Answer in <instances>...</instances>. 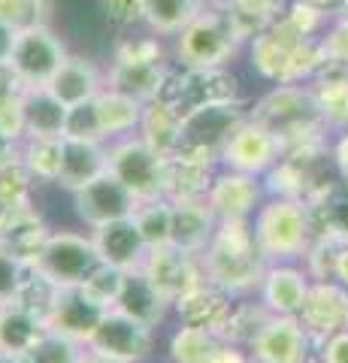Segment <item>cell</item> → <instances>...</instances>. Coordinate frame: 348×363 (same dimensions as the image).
<instances>
[{
	"instance_id": "6da1fadb",
	"label": "cell",
	"mask_w": 348,
	"mask_h": 363,
	"mask_svg": "<svg viewBox=\"0 0 348 363\" xmlns=\"http://www.w3.org/2000/svg\"><path fill=\"white\" fill-rule=\"evenodd\" d=\"M206 281L228 291L230 297H249L257 294L266 272V257L254 242L252 218H228L218 221L215 233L200 255Z\"/></svg>"
},
{
	"instance_id": "7a4b0ae2",
	"label": "cell",
	"mask_w": 348,
	"mask_h": 363,
	"mask_svg": "<svg viewBox=\"0 0 348 363\" xmlns=\"http://www.w3.org/2000/svg\"><path fill=\"white\" fill-rule=\"evenodd\" d=\"M249 116L279 136L282 152L330 143L333 136V130L321 118L312 85H273L264 97L254 100Z\"/></svg>"
},
{
	"instance_id": "3957f363",
	"label": "cell",
	"mask_w": 348,
	"mask_h": 363,
	"mask_svg": "<svg viewBox=\"0 0 348 363\" xmlns=\"http://www.w3.org/2000/svg\"><path fill=\"white\" fill-rule=\"evenodd\" d=\"M252 233L266 264H300L312 245L309 203L266 194L252 215Z\"/></svg>"
},
{
	"instance_id": "277c9868",
	"label": "cell",
	"mask_w": 348,
	"mask_h": 363,
	"mask_svg": "<svg viewBox=\"0 0 348 363\" xmlns=\"http://www.w3.org/2000/svg\"><path fill=\"white\" fill-rule=\"evenodd\" d=\"M242 37L221 4H206L194 21L173 37V58L179 67H228L242 49Z\"/></svg>"
},
{
	"instance_id": "5b68a950",
	"label": "cell",
	"mask_w": 348,
	"mask_h": 363,
	"mask_svg": "<svg viewBox=\"0 0 348 363\" xmlns=\"http://www.w3.org/2000/svg\"><path fill=\"white\" fill-rule=\"evenodd\" d=\"M106 173L116 176L137 203L167 197V157L137 133L106 143Z\"/></svg>"
},
{
	"instance_id": "8992f818",
	"label": "cell",
	"mask_w": 348,
	"mask_h": 363,
	"mask_svg": "<svg viewBox=\"0 0 348 363\" xmlns=\"http://www.w3.org/2000/svg\"><path fill=\"white\" fill-rule=\"evenodd\" d=\"M245 118H249V106H245L242 100L191 109L182 116V136H179L176 152L218 167L221 152H224V145H228L230 133L237 130Z\"/></svg>"
},
{
	"instance_id": "52a82bcc",
	"label": "cell",
	"mask_w": 348,
	"mask_h": 363,
	"mask_svg": "<svg viewBox=\"0 0 348 363\" xmlns=\"http://www.w3.org/2000/svg\"><path fill=\"white\" fill-rule=\"evenodd\" d=\"M167 104H173L179 112H191L212 104H233L240 100V79L228 67H173L161 91Z\"/></svg>"
},
{
	"instance_id": "ba28073f",
	"label": "cell",
	"mask_w": 348,
	"mask_h": 363,
	"mask_svg": "<svg viewBox=\"0 0 348 363\" xmlns=\"http://www.w3.org/2000/svg\"><path fill=\"white\" fill-rule=\"evenodd\" d=\"M100 264L97 248L91 233H76V230H52L43 252L33 260V269L43 272L49 281L58 288H73L91 276L94 267Z\"/></svg>"
},
{
	"instance_id": "9c48e42d",
	"label": "cell",
	"mask_w": 348,
	"mask_h": 363,
	"mask_svg": "<svg viewBox=\"0 0 348 363\" xmlns=\"http://www.w3.org/2000/svg\"><path fill=\"white\" fill-rule=\"evenodd\" d=\"M67 55L70 52H67L64 40L52 30V25H37L16 33L6 67L25 88H46L52 76L58 73V67L67 61Z\"/></svg>"
},
{
	"instance_id": "30bf717a",
	"label": "cell",
	"mask_w": 348,
	"mask_h": 363,
	"mask_svg": "<svg viewBox=\"0 0 348 363\" xmlns=\"http://www.w3.org/2000/svg\"><path fill=\"white\" fill-rule=\"evenodd\" d=\"M306 40H312V37L300 33L285 16L269 21L261 33H254V37L245 43L249 45V61L254 67V73L273 85H288L291 67H294L297 52L303 49Z\"/></svg>"
},
{
	"instance_id": "8fae6325",
	"label": "cell",
	"mask_w": 348,
	"mask_h": 363,
	"mask_svg": "<svg viewBox=\"0 0 348 363\" xmlns=\"http://www.w3.org/2000/svg\"><path fill=\"white\" fill-rule=\"evenodd\" d=\"M85 348L118 363H145L155 351V327H145L118 309H106Z\"/></svg>"
},
{
	"instance_id": "7c38bea8",
	"label": "cell",
	"mask_w": 348,
	"mask_h": 363,
	"mask_svg": "<svg viewBox=\"0 0 348 363\" xmlns=\"http://www.w3.org/2000/svg\"><path fill=\"white\" fill-rule=\"evenodd\" d=\"M252 363H315V339L297 315H269L249 345Z\"/></svg>"
},
{
	"instance_id": "4fadbf2b",
	"label": "cell",
	"mask_w": 348,
	"mask_h": 363,
	"mask_svg": "<svg viewBox=\"0 0 348 363\" xmlns=\"http://www.w3.org/2000/svg\"><path fill=\"white\" fill-rule=\"evenodd\" d=\"M140 272L152 281L155 288L170 303L182 300L185 294H191L194 288H200L206 281L203 264H200L197 255H188L176 245H161V248H149Z\"/></svg>"
},
{
	"instance_id": "5bb4252c",
	"label": "cell",
	"mask_w": 348,
	"mask_h": 363,
	"mask_svg": "<svg viewBox=\"0 0 348 363\" xmlns=\"http://www.w3.org/2000/svg\"><path fill=\"white\" fill-rule=\"evenodd\" d=\"M279 157H282V143H279V136L249 116L237 130L230 133V140L221 152L218 167H228V169H237V173L264 179L266 169L273 167Z\"/></svg>"
},
{
	"instance_id": "9a60e30c",
	"label": "cell",
	"mask_w": 348,
	"mask_h": 363,
	"mask_svg": "<svg viewBox=\"0 0 348 363\" xmlns=\"http://www.w3.org/2000/svg\"><path fill=\"white\" fill-rule=\"evenodd\" d=\"M73 209L88 230H97L103 224L130 218L133 209H137V197L112 173H103L94 182L82 185L79 191H73Z\"/></svg>"
},
{
	"instance_id": "2e32d148",
	"label": "cell",
	"mask_w": 348,
	"mask_h": 363,
	"mask_svg": "<svg viewBox=\"0 0 348 363\" xmlns=\"http://www.w3.org/2000/svg\"><path fill=\"white\" fill-rule=\"evenodd\" d=\"M297 318L303 330L315 339V345L333 333L348 330V288H342L333 279L312 281Z\"/></svg>"
},
{
	"instance_id": "e0dca14e",
	"label": "cell",
	"mask_w": 348,
	"mask_h": 363,
	"mask_svg": "<svg viewBox=\"0 0 348 363\" xmlns=\"http://www.w3.org/2000/svg\"><path fill=\"white\" fill-rule=\"evenodd\" d=\"M264 197H266L264 179L245 176V173H237V169H228V167L215 169L212 185L206 191V203H209V209L215 212L218 221L252 218L254 209L264 203Z\"/></svg>"
},
{
	"instance_id": "ac0fdd59",
	"label": "cell",
	"mask_w": 348,
	"mask_h": 363,
	"mask_svg": "<svg viewBox=\"0 0 348 363\" xmlns=\"http://www.w3.org/2000/svg\"><path fill=\"white\" fill-rule=\"evenodd\" d=\"M103 312L106 309L82 285L58 288L52 309L46 315V327L67 339H73V342H79V345H88V339L94 336Z\"/></svg>"
},
{
	"instance_id": "d6986e66",
	"label": "cell",
	"mask_w": 348,
	"mask_h": 363,
	"mask_svg": "<svg viewBox=\"0 0 348 363\" xmlns=\"http://www.w3.org/2000/svg\"><path fill=\"white\" fill-rule=\"evenodd\" d=\"M312 276L303 264H266V272L257 288V300L269 315H300Z\"/></svg>"
},
{
	"instance_id": "ffe728a7",
	"label": "cell",
	"mask_w": 348,
	"mask_h": 363,
	"mask_svg": "<svg viewBox=\"0 0 348 363\" xmlns=\"http://www.w3.org/2000/svg\"><path fill=\"white\" fill-rule=\"evenodd\" d=\"M55 97L61 100L67 109L91 104V100L106 88V70H100L97 61L85 58V55H67V61L58 67L46 85Z\"/></svg>"
},
{
	"instance_id": "44dd1931",
	"label": "cell",
	"mask_w": 348,
	"mask_h": 363,
	"mask_svg": "<svg viewBox=\"0 0 348 363\" xmlns=\"http://www.w3.org/2000/svg\"><path fill=\"white\" fill-rule=\"evenodd\" d=\"M91 240H94L100 264H109L125 272H137L145 260V252H149V245L142 242L133 218H121V221L97 227V230H91Z\"/></svg>"
},
{
	"instance_id": "7402d4cb",
	"label": "cell",
	"mask_w": 348,
	"mask_h": 363,
	"mask_svg": "<svg viewBox=\"0 0 348 363\" xmlns=\"http://www.w3.org/2000/svg\"><path fill=\"white\" fill-rule=\"evenodd\" d=\"M173 203V240L170 245L182 248L188 255H203L218 227L215 212L209 209L206 197L194 200H170Z\"/></svg>"
},
{
	"instance_id": "603a6c76",
	"label": "cell",
	"mask_w": 348,
	"mask_h": 363,
	"mask_svg": "<svg viewBox=\"0 0 348 363\" xmlns=\"http://www.w3.org/2000/svg\"><path fill=\"white\" fill-rule=\"evenodd\" d=\"M170 70H173L170 61H140V64L109 61L106 88H116L121 94L140 100V104H149V100L161 97Z\"/></svg>"
},
{
	"instance_id": "cb8c5ba5",
	"label": "cell",
	"mask_w": 348,
	"mask_h": 363,
	"mask_svg": "<svg viewBox=\"0 0 348 363\" xmlns=\"http://www.w3.org/2000/svg\"><path fill=\"white\" fill-rule=\"evenodd\" d=\"M49 224L37 212V206L30 209H16L6 215V221L0 224V245L6 248L13 257H18L21 264H33L37 255L43 252V245L49 240Z\"/></svg>"
},
{
	"instance_id": "d4e9b609",
	"label": "cell",
	"mask_w": 348,
	"mask_h": 363,
	"mask_svg": "<svg viewBox=\"0 0 348 363\" xmlns=\"http://www.w3.org/2000/svg\"><path fill=\"white\" fill-rule=\"evenodd\" d=\"M237 297H230L228 291L215 288L212 281H203L200 288H194L191 294H185L182 300L173 303V312L179 318V324L185 327H200V330H212L218 333L224 318H228L230 306Z\"/></svg>"
},
{
	"instance_id": "484cf974",
	"label": "cell",
	"mask_w": 348,
	"mask_h": 363,
	"mask_svg": "<svg viewBox=\"0 0 348 363\" xmlns=\"http://www.w3.org/2000/svg\"><path fill=\"white\" fill-rule=\"evenodd\" d=\"M112 309L137 318V321H142L145 327H158L167 321V315L173 312V303L137 269V272H128L125 276V288H121Z\"/></svg>"
},
{
	"instance_id": "4316f807",
	"label": "cell",
	"mask_w": 348,
	"mask_h": 363,
	"mask_svg": "<svg viewBox=\"0 0 348 363\" xmlns=\"http://www.w3.org/2000/svg\"><path fill=\"white\" fill-rule=\"evenodd\" d=\"M106 173V143H88V140H70L64 136V152H61V176L58 185L79 191L88 182Z\"/></svg>"
},
{
	"instance_id": "83f0119b",
	"label": "cell",
	"mask_w": 348,
	"mask_h": 363,
	"mask_svg": "<svg viewBox=\"0 0 348 363\" xmlns=\"http://www.w3.org/2000/svg\"><path fill=\"white\" fill-rule=\"evenodd\" d=\"M91 106H94L100 130H103V140L112 143V140H121V136L137 133L145 104H140V100H133L128 94H121V91H116V88H103L91 100Z\"/></svg>"
},
{
	"instance_id": "f1b7e54d",
	"label": "cell",
	"mask_w": 348,
	"mask_h": 363,
	"mask_svg": "<svg viewBox=\"0 0 348 363\" xmlns=\"http://www.w3.org/2000/svg\"><path fill=\"white\" fill-rule=\"evenodd\" d=\"M137 136L142 143H149L155 152L170 157L179 149V136H182V112L173 104H167L164 97H155L142 106V118Z\"/></svg>"
},
{
	"instance_id": "f546056e",
	"label": "cell",
	"mask_w": 348,
	"mask_h": 363,
	"mask_svg": "<svg viewBox=\"0 0 348 363\" xmlns=\"http://www.w3.org/2000/svg\"><path fill=\"white\" fill-rule=\"evenodd\" d=\"M46 330L49 327L37 312H30L18 303L0 306V348L9 351L13 357H25Z\"/></svg>"
},
{
	"instance_id": "4dcf8cb0",
	"label": "cell",
	"mask_w": 348,
	"mask_h": 363,
	"mask_svg": "<svg viewBox=\"0 0 348 363\" xmlns=\"http://www.w3.org/2000/svg\"><path fill=\"white\" fill-rule=\"evenodd\" d=\"M321 118L330 130H348V70L345 67H321L312 79Z\"/></svg>"
},
{
	"instance_id": "1f68e13d",
	"label": "cell",
	"mask_w": 348,
	"mask_h": 363,
	"mask_svg": "<svg viewBox=\"0 0 348 363\" xmlns=\"http://www.w3.org/2000/svg\"><path fill=\"white\" fill-rule=\"evenodd\" d=\"M218 167L188 155H170L167 157V200H194L206 197Z\"/></svg>"
},
{
	"instance_id": "d6a6232c",
	"label": "cell",
	"mask_w": 348,
	"mask_h": 363,
	"mask_svg": "<svg viewBox=\"0 0 348 363\" xmlns=\"http://www.w3.org/2000/svg\"><path fill=\"white\" fill-rule=\"evenodd\" d=\"M64 136H25L18 145V161L37 185H58Z\"/></svg>"
},
{
	"instance_id": "836d02e7",
	"label": "cell",
	"mask_w": 348,
	"mask_h": 363,
	"mask_svg": "<svg viewBox=\"0 0 348 363\" xmlns=\"http://www.w3.org/2000/svg\"><path fill=\"white\" fill-rule=\"evenodd\" d=\"M67 106L49 88H25V136H64Z\"/></svg>"
},
{
	"instance_id": "e575fe53",
	"label": "cell",
	"mask_w": 348,
	"mask_h": 363,
	"mask_svg": "<svg viewBox=\"0 0 348 363\" xmlns=\"http://www.w3.org/2000/svg\"><path fill=\"white\" fill-rule=\"evenodd\" d=\"M206 9V0H142V28L158 37H176Z\"/></svg>"
},
{
	"instance_id": "d590c367",
	"label": "cell",
	"mask_w": 348,
	"mask_h": 363,
	"mask_svg": "<svg viewBox=\"0 0 348 363\" xmlns=\"http://www.w3.org/2000/svg\"><path fill=\"white\" fill-rule=\"evenodd\" d=\"M269 318L266 312V306L257 300H245V297H237L230 306V312L228 318H224V324H221V342H228V345H240V348H249L252 345V339L257 336V330L264 327V321Z\"/></svg>"
},
{
	"instance_id": "8d00e7d4",
	"label": "cell",
	"mask_w": 348,
	"mask_h": 363,
	"mask_svg": "<svg viewBox=\"0 0 348 363\" xmlns=\"http://www.w3.org/2000/svg\"><path fill=\"white\" fill-rule=\"evenodd\" d=\"M288 0H221L224 13L230 16V21L237 25L242 43H249L254 33H261L269 21H276L282 16Z\"/></svg>"
},
{
	"instance_id": "74e56055",
	"label": "cell",
	"mask_w": 348,
	"mask_h": 363,
	"mask_svg": "<svg viewBox=\"0 0 348 363\" xmlns=\"http://www.w3.org/2000/svg\"><path fill=\"white\" fill-rule=\"evenodd\" d=\"M130 218L137 224L142 242L149 248L170 245V240H173V203L167 197L137 203V209H133Z\"/></svg>"
},
{
	"instance_id": "f35d334b",
	"label": "cell",
	"mask_w": 348,
	"mask_h": 363,
	"mask_svg": "<svg viewBox=\"0 0 348 363\" xmlns=\"http://www.w3.org/2000/svg\"><path fill=\"white\" fill-rule=\"evenodd\" d=\"M221 345H224V342H221L218 333L200 330V327H185V324H179L176 333L170 336L167 354H170V363H206Z\"/></svg>"
},
{
	"instance_id": "ab89813d",
	"label": "cell",
	"mask_w": 348,
	"mask_h": 363,
	"mask_svg": "<svg viewBox=\"0 0 348 363\" xmlns=\"http://www.w3.org/2000/svg\"><path fill=\"white\" fill-rule=\"evenodd\" d=\"M0 133L16 143L25 140V85L9 67L0 73Z\"/></svg>"
},
{
	"instance_id": "60d3db41",
	"label": "cell",
	"mask_w": 348,
	"mask_h": 363,
	"mask_svg": "<svg viewBox=\"0 0 348 363\" xmlns=\"http://www.w3.org/2000/svg\"><path fill=\"white\" fill-rule=\"evenodd\" d=\"M52 13V0H0V25L16 33L37 25H49Z\"/></svg>"
},
{
	"instance_id": "b9f144b4",
	"label": "cell",
	"mask_w": 348,
	"mask_h": 363,
	"mask_svg": "<svg viewBox=\"0 0 348 363\" xmlns=\"http://www.w3.org/2000/svg\"><path fill=\"white\" fill-rule=\"evenodd\" d=\"M33 191H37V182H33V176L21 167V161L0 167V197H4L9 212L30 209L33 206Z\"/></svg>"
},
{
	"instance_id": "7bdbcfd3",
	"label": "cell",
	"mask_w": 348,
	"mask_h": 363,
	"mask_svg": "<svg viewBox=\"0 0 348 363\" xmlns=\"http://www.w3.org/2000/svg\"><path fill=\"white\" fill-rule=\"evenodd\" d=\"M85 351L88 348L73 342V339H67V336L55 333V330H46L40 342L33 345L21 360L25 363H82Z\"/></svg>"
},
{
	"instance_id": "ee69618b",
	"label": "cell",
	"mask_w": 348,
	"mask_h": 363,
	"mask_svg": "<svg viewBox=\"0 0 348 363\" xmlns=\"http://www.w3.org/2000/svg\"><path fill=\"white\" fill-rule=\"evenodd\" d=\"M112 61H128V64H140V61H167V49H164V37L145 30V33H128L116 43L112 49Z\"/></svg>"
},
{
	"instance_id": "f6af8a7d",
	"label": "cell",
	"mask_w": 348,
	"mask_h": 363,
	"mask_svg": "<svg viewBox=\"0 0 348 363\" xmlns=\"http://www.w3.org/2000/svg\"><path fill=\"white\" fill-rule=\"evenodd\" d=\"M125 276H128L125 269H116L109 264H97L91 276L82 281V288L91 294L103 309H112L116 300H118V294H121V288H125Z\"/></svg>"
},
{
	"instance_id": "bcb514c9",
	"label": "cell",
	"mask_w": 348,
	"mask_h": 363,
	"mask_svg": "<svg viewBox=\"0 0 348 363\" xmlns=\"http://www.w3.org/2000/svg\"><path fill=\"white\" fill-rule=\"evenodd\" d=\"M318 40L324 52V67H345L348 70V18L333 16Z\"/></svg>"
},
{
	"instance_id": "7dc6e473",
	"label": "cell",
	"mask_w": 348,
	"mask_h": 363,
	"mask_svg": "<svg viewBox=\"0 0 348 363\" xmlns=\"http://www.w3.org/2000/svg\"><path fill=\"white\" fill-rule=\"evenodd\" d=\"M100 13L116 30H133L142 25V0H100Z\"/></svg>"
},
{
	"instance_id": "c3c4849f",
	"label": "cell",
	"mask_w": 348,
	"mask_h": 363,
	"mask_svg": "<svg viewBox=\"0 0 348 363\" xmlns=\"http://www.w3.org/2000/svg\"><path fill=\"white\" fill-rule=\"evenodd\" d=\"M64 136H70V140H88V143H106V140H103V130H100V124H97V116H94V106H91V104H82V106L67 109Z\"/></svg>"
},
{
	"instance_id": "681fc988",
	"label": "cell",
	"mask_w": 348,
	"mask_h": 363,
	"mask_svg": "<svg viewBox=\"0 0 348 363\" xmlns=\"http://www.w3.org/2000/svg\"><path fill=\"white\" fill-rule=\"evenodd\" d=\"M25 272H28V264H21L18 257H13L4 245H0V306H9L18 297Z\"/></svg>"
},
{
	"instance_id": "f907efd6",
	"label": "cell",
	"mask_w": 348,
	"mask_h": 363,
	"mask_svg": "<svg viewBox=\"0 0 348 363\" xmlns=\"http://www.w3.org/2000/svg\"><path fill=\"white\" fill-rule=\"evenodd\" d=\"M315 363H348V330H339L318 342Z\"/></svg>"
},
{
	"instance_id": "816d5d0a",
	"label": "cell",
	"mask_w": 348,
	"mask_h": 363,
	"mask_svg": "<svg viewBox=\"0 0 348 363\" xmlns=\"http://www.w3.org/2000/svg\"><path fill=\"white\" fill-rule=\"evenodd\" d=\"M330 164L336 176L348 182V130H333L330 136Z\"/></svg>"
},
{
	"instance_id": "f5cc1de1",
	"label": "cell",
	"mask_w": 348,
	"mask_h": 363,
	"mask_svg": "<svg viewBox=\"0 0 348 363\" xmlns=\"http://www.w3.org/2000/svg\"><path fill=\"white\" fill-rule=\"evenodd\" d=\"M206 363H252V357H249V348H240V345H228V342H224Z\"/></svg>"
},
{
	"instance_id": "db71d44e",
	"label": "cell",
	"mask_w": 348,
	"mask_h": 363,
	"mask_svg": "<svg viewBox=\"0 0 348 363\" xmlns=\"http://www.w3.org/2000/svg\"><path fill=\"white\" fill-rule=\"evenodd\" d=\"M333 281H339L342 288H348V242H342V245H339V252H336Z\"/></svg>"
},
{
	"instance_id": "11a10c76",
	"label": "cell",
	"mask_w": 348,
	"mask_h": 363,
	"mask_svg": "<svg viewBox=\"0 0 348 363\" xmlns=\"http://www.w3.org/2000/svg\"><path fill=\"white\" fill-rule=\"evenodd\" d=\"M18 145L21 143H16V140H9V136L0 133V167L18 161Z\"/></svg>"
},
{
	"instance_id": "9f6ffc18",
	"label": "cell",
	"mask_w": 348,
	"mask_h": 363,
	"mask_svg": "<svg viewBox=\"0 0 348 363\" xmlns=\"http://www.w3.org/2000/svg\"><path fill=\"white\" fill-rule=\"evenodd\" d=\"M13 43H16V30H9V28L0 25V64H6V61H9Z\"/></svg>"
},
{
	"instance_id": "6f0895ef",
	"label": "cell",
	"mask_w": 348,
	"mask_h": 363,
	"mask_svg": "<svg viewBox=\"0 0 348 363\" xmlns=\"http://www.w3.org/2000/svg\"><path fill=\"white\" fill-rule=\"evenodd\" d=\"M303 4H312V6H318V9H324L330 18L339 13V6H342V0H303Z\"/></svg>"
},
{
	"instance_id": "680465c9",
	"label": "cell",
	"mask_w": 348,
	"mask_h": 363,
	"mask_svg": "<svg viewBox=\"0 0 348 363\" xmlns=\"http://www.w3.org/2000/svg\"><path fill=\"white\" fill-rule=\"evenodd\" d=\"M82 363H118V360H109V357H103V354H94V351H85Z\"/></svg>"
},
{
	"instance_id": "91938a15",
	"label": "cell",
	"mask_w": 348,
	"mask_h": 363,
	"mask_svg": "<svg viewBox=\"0 0 348 363\" xmlns=\"http://www.w3.org/2000/svg\"><path fill=\"white\" fill-rule=\"evenodd\" d=\"M0 363H18V357H13V354H9V351L0 348Z\"/></svg>"
},
{
	"instance_id": "94428289",
	"label": "cell",
	"mask_w": 348,
	"mask_h": 363,
	"mask_svg": "<svg viewBox=\"0 0 348 363\" xmlns=\"http://www.w3.org/2000/svg\"><path fill=\"white\" fill-rule=\"evenodd\" d=\"M6 215H9V206H6V203H4V197H0V224H4V221H6Z\"/></svg>"
},
{
	"instance_id": "6125c7cd",
	"label": "cell",
	"mask_w": 348,
	"mask_h": 363,
	"mask_svg": "<svg viewBox=\"0 0 348 363\" xmlns=\"http://www.w3.org/2000/svg\"><path fill=\"white\" fill-rule=\"evenodd\" d=\"M336 16H345L348 18V0H342V6H339V13H336Z\"/></svg>"
},
{
	"instance_id": "be15d7a7",
	"label": "cell",
	"mask_w": 348,
	"mask_h": 363,
	"mask_svg": "<svg viewBox=\"0 0 348 363\" xmlns=\"http://www.w3.org/2000/svg\"><path fill=\"white\" fill-rule=\"evenodd\" d=\"M206 4H221V0H206Z\"/></svg>"
},
{
	"instance_id": "e7e4bbea",
	"label": "cell",
	"mask_w": 348,
	"mask_h": 363,
	"mask_svg": "<svg viewBox=\"0 0 348 363\" xmlns=\"http://www.w3.org/2000/svg\"><path fill=\"white\" fill-rule=\"evenodd\" d=\"M4 67H6V64H0V73H4Z\"/></svg>"
},
{
	"instance_id": "03108f58",
	"label": "cell",
	"mask_w": 348,
	"mask_h": 363,
	"mask_svg": "<svg viewBox=\"0 0 348 363\" xmlns=\"http://www.w3.org/2000/svg\"><path fill=\"white\" fill-rule=\"evenodd\" d=\"M18 363H25V360H21V357H18Z\"/></svg>"
}]
</instances>
